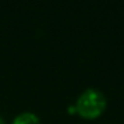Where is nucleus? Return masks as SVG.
I'll use <instances>...</instances> for the list:
<instances>
[{
	"instance_id": "7ed1b4c3",
	"label": "nucleus",
	"mask_w": 124,
	"mask_h": 124,
	"mask_svg": "<svg viewBox=\"0 0 124 124\" xmlns=\"http://www.w3.org/2000/svg\"><path fill=\"white\" fill-rule=\"evenodd\" d=\"M0 124H7V123H6V120H4V117H3L1 115H0Z\"/></svg>"
},
{
	"instance_id": "f257e3e1",
	"label": "nucleus",
	"mask_w": 124,
	"mask_h": 124,
	"mask_svg": "<svg viewBox=\"0 0 124 124\" xmlns=\"http://www.w3.org/2000/svg\"><path fill=\"white\" fill-rule=\"evenodd\" d=\"M75 111L84 119H96L107 108V96L95 87L85 88L75 101Z\"/></svg>"
},
{
	"instance_id": "f03ea898",
	"label": "nucleus",
	"mask_w": 124,
	"mask_h": 124,
	"mask_svg": "<svg viewBox=\"0 0 124 124\" xmlns=\"http://www.w3.org/2000/svg\"><path fill=\"white\" fill-rule=\"evenodd\" d=\"M11 124H43L38 115L32 111H23L12 119Z\"/></svg>"
}]
</instances>
